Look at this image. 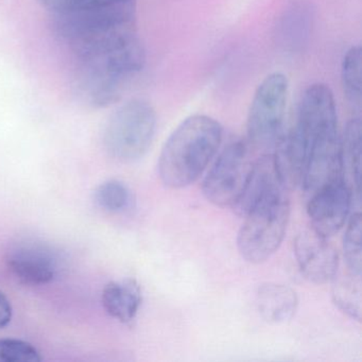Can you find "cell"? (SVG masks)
Listing matches in <instances>:
<instances>
[{"label":"cell","instance_id":"6da1fadb","mask_svg":"<svg viewBox=\"0 0 362 362\" xmlns=\"http://www.w3.org/2000/svg\"><path fill=\"white\" fill-rule=\"evenodd\" d=\"M74 52L79 63L78 95L93 107L117 103L146 63L145 48L132 28L116 31Z\"/></svg>","mask_w":362,"mask_h":362},{"label":"cell","instance_id":"7a4b0ae2","mask_svg":"<svg viewBox=\"0 0 362 362\" xmlns=\"http://www.w3.org/2000/svg\"><path fill=\"white\" fill-rule=\"evenodd\" d=\"M221 124L206 115L186 118L167 139L158 160V175L166 187L179 189L194 183L217 153Z\"/></svg>","mask_w":362,"mask_h":362},{"label":"cell","instance_id":"3957f363","mask_svg":"<svg viewBox=\"0 0 362 362\" xmlns=\"http://www.w3.org/2000/svg\"><path fill=\"white\" fill-rule=\"evenodd\" d=\"M288 188H274L260 196L245 213L237 245L247 262L262 264L281 247L290 215Z\"/></svg>","mask_w":362,"mask_h":362},{"label":"cell","instance_id":"277c9868","mask_svg":"<svg viewBox=\"0 0 362 362\" xmlns=\"http://www.w3.org/2000/svg\"><path fill=\"white\" fill-rule=\"evenodd\" d=\"M158 117L151 103L135 98L120 105L107 120L103 144L107 153L119 160H139L151 147Z\"/></svg>","mask_w":362,"mask_h":362},{"label":"cell","instance_id":"5b68a950","mask_svg":"<svg viewBox=\"0 0 362 362\" xmlns=\"http://www.w3.org/2000/svg\"><path fill=\"white\" fill-rule=\"evenodd\" d=\"M134 10L130 0L107 7L54 14L52 28L57 37L75 50L116 31L132 28Z\"/></svg>","mask_w":362,"mask_h":362},{"label":"cell","instance_id":"8992f818","mask_svg":"<svg viewBox=\"0 0 362 362\" xmlns=\"http://www.w3.org/2000/svg\"><path fill=\"white\" fill-rule=\"evenodd\" d=\"M289 82L281 73H273L258 86L247 114L249 141L257 147L275 146L283 130Z\"/></svg>","mask_w":362,"mask_h":362},{"label":"cell","instance_id":"52a82bcc","mask_svg":"<svg viewBox=\"0 0 362 362\" xmlns=\"http://www.w3.org/2000/svg\"><path fill=\"white\" fill-rule=\"evenodd\" d=\"M245 141H234L220 153L202 184V192L216 206H233L243 192L252 167Z\"/></svg>","mask_w":362,"mask_h":362},{"label":"cell","instance_id":"ba28073f","mask_svg":"<svg viewBox=\"0 0 362 362\" xmlns=\"http://www.w3.org/2000/svg\"><path fill=\"white\" fill-rule=\"evenodd\" d=\"M6 262L12 275L29 286L47 285L60 270L58 253L37 239H23L13 243L8 250Z\"/></svg>","mask_w":362,"mask_h":362},{"label":"cell","instance_id":"9c48e42d","mask_svg":"<svg viewBox=\"0 0 362 362\" xmlns=\"http://www.w3.org/2000/svg\"><path fill=\"white\" fill-rule=\"evenodd\" d=\"M327 239L309 228L294 240V256L300 273L317 285L329 283L338 272V252Z\"/></svg>","mask_w":362,"mask_h":362},{"label":"cell","instance_id":"30bf717a","mask_svg":"<svg viewBox=\"0 0 362 362\" xmlns=\"http://www.w3.org/2000/svg\"><path fill=\"white\" fill-rule=\"evenodd\" d=\"M351 194L353 192L343 179L310 194L307 214L311 228L327 238L337 234L349 216Z\"/></svg>","mask_w":362,"mask_h":362},{"label":"cell","instance_id":"8fae6325","mask_svg":"<svg viewBox=\"0 0 362 362\" xmlns=\"http://www.w3.org/2000/svg\"><path fill=\"white\" fill-rule=\"evenodd\" d=\"M340 136L338 133L320 137L309 147L302 186L310 194L342 180Z\"/></svg>","mask_w":362,"mask_h":362},{"label":"cell","instance_id":"7c38bea8","mask_svg":"<svg viewBox=\"0 0 362 362\" xmlns=\"http://www.w3.org/2000/svg\"><path fill=\"white\" fill-rule=\"evenodd\" d=\"M298 305L296 291L281 284H264L256 293L258 313L269 323L281 324L289 321L296 315Z\"/></svg>","mask_w":362,"mask_h":362},{"label":"cell","instance_id":"4fadbf2b","mask_svg":"<svg viewBox=\"0 0 362 362\" xmlns=\"http://www.w3.org/2000/svg\"><path fill=\"white\" fill-rule=\"evenodd\" d=\"M103 305L107 313L122 323H130L136 317L141 305V290L131 279L114 281L105 286Z\"/></svg>","mask_w":362,"mask_h":362},{"label":"cell","instance_id":"5bb4252c","mask_svg":"<svg viewBox=\"0 0 362 362\" xmlns=\"http://www.w3.org/2000/svg\"><path fill=\"white\" fill-rule=\"evenodd\" d=\"M342 169L351 180V189L360 196L361 188L362 124L359 117L349 120L340 137Z\"/></svg>","mask_w":362,"mask_h":362},{"label":"cell","instance_id":"9a60e30c","mask_svg":"<svg viewBox=\"0 0 362 362\" xmlns=\"http://www.w3.org/2000/svg\"><path fill=\"white\" fill-rule=\"evenodd\" d=\"M358 275L349 272L345 277L334 276L332 296L334 304L351 319H361V284Z\"/></svg>","mask_w":362,"mask_h":362},{"label":"cell","instance_id":"2e32d148","mask_svg":"<svg viewBox=\"0 0 362 362\" xmlns=\"http://www.w3.org/2000/svg\"><path fill=\"white\" fill-rule=\"evenodd\" d=\"M343 92L354 107H361L362 100V49L351 47L344 56L341 69Z\"/></svg>","mask_w":362,"mask_h":362},{"label":"cell","instance_id":"e0dca14e","mask_svg":"<svg viewBox=\"0 0 362 362\" xmlns=\"http://www.w3.org/2000/svg\"><path fill=\"white\" fill-rule=\"evenodd\" d=\"M343 253L349 272L361 276L362 219L361 214L351 216L343 237Z\"/></svg>","mask_w":362,"mask_h":362},{"label":"cell","instance_id":"ac0fdd59","mask_svg":"<svg viewBox=\"0 0 362 362\" xmlns=\"http://www.w3.org/2000/svg\"><path fill=\"white\" fill-rule=\"evenodd\" d=\"M130 190L117 180L105 181L95 192V202L107 213L124 211L130 204Z\"/></svg>","mask_w":362,"mask_h":362},{"label":"cell","instance_id":"d6986e66","mask_svg":"<svg viewBox=\"0 0 362 362\" xmlns=\"http://www.w3.org/2000/svg\"><path fill=\"white\" fill-rule=\"evenodd\" d=\"M40 351L30 343L18 339H0V362H40Z\"/></svg>","mask_w":362,"mask_h":362},{"label":"cell","instance_id":"ffe728a7","mask_svg":"<svg viewBox=\"0 0 362 362\" xmlns=\"http://www.w3.org/2000/svg\"><path fill=\"white\" fill-rule=\"evenodd\" d=\"M130 0H40L48 11L54 14L69 13L81 10L107 7L116 4L126 3Z\"/></svg>","mask_w":362,"mask_h":362},{"label":"cell","instance_id":"44dd1931","mask_svg":"<svg viewBox=\"0 0 362 362\" xmlns=\"http://www.w3.org/2000/svg\"><path fill=\"white\" fill-rule=\"evenodd\" d=\"M294 11H292L290 13L289 18H285L284 21L283 27H281V33H289L290 35H287V37L284 39V41L290 37L291 39V44L290 45L292 46V40H293V45H296V41H302L304 39V33L305 29L307 27H309L308 18L309 16H307L306 12H302V8H298V9H293Z\"/></svg>","mask_w":362,"mask_h":362},{"label":"cell","instance_id":"7402d4cb","mask_svg":"<svg viewBox=\"0 0 362 362\" xmlns=\"http://www.w3.org/2000/svg\"><path fill=\"white\" fill-rule=\"evenodd\" d=\"M12 305L6 298L5 294L0 292V328H4L11 322Z\"/></svg>","mask_w":362,"mask_h":362}]
</instances>
